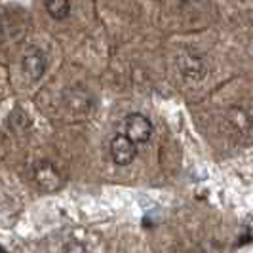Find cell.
<instances>
[{
	"mask_svg": "<svg viewBox=\"0 0 253 253\" xmlns=\"http://www.w3.org/2000/svg\"><path fill=\"white\" fill-rule=\"evenodd\" d=\"M33 179H35L37 187L42 190V192H55V190L61 189L65 183L61 171L51 164V162H46V160H42V162H38V164L35 166V169H33Z\"/></svg>",
	"mask_w": 253,
	"mask_h": 253,
	"instance_id": "6da1fadb",
	"label": "cell"
},
{
	"mask_svg": "<svg viewBox=\"0 0 253 253\" xmlns=\"http://www.w3.org/2000/svg\"><path fill=\"white\" fill-rule=\"evenodd\" d=\"M152 122L141 113H133L126 118V135L127 139L131 141L133 145H143V143H149L152 137Z\"/></svg>",
	"mask_w": 253,
	"mask_h": 253,
	"instance_id": "7a4b0ae2",
	"label": "cell"
},
{
	"mask_svg": "<svg viewBox=\"0 0 253 253\" xmlns=\"http://www.w3.org/2000/svg\"><path fill=\"white\" fill-rule=\"evenodd\" d=\"M137 154V145H133L126 135H114L111 141V158L116 166H127Z\"/></svg>",
	"mask_w": 253,
	"mask_h": 253,
	"instance_id": "3957f363",
	"label": "cell"
},
{
	"mask_svg": "<svg viewBox=\"0 0 253 253\" xmlns=\"http://www.w3.org/2000/svg\"><path fill=\"white\" fill-rule=\"evenodd\" d=\"M46 67H48V61L42 51H29L23 57V73L31 80H40L46 73Z\"/></svg>",
	"mask_w": 253,
	"mask_h": 253,
	"instance_id": "277c9868",
	"label": "cell"
},
{
	"mask_svg": "<svg viewBox=\"0 0 253 253\" xmlns=\"http://www.w3.org/2000/svg\"><path fill=\"white\" fill-rule=\"evenodd\" d=\"M44 8L53 19H65L71 13V2L69 0H48L44 2Z\"/></svg>",
	"mask_w": 253,
	"mask_h": 253,
	"instance_id": "5b68a950",
	"label": "cell"
},
{
	"mask_svg": "<svg viewBox=\"0 0 253 253\" xmlns=\"http://www.w3.org/2000/svg\"><path fill=\"white\" fill-rule=\"evenodd\" d=\"M63 253H86V246L80 240H69L63 246Z\"/></svg>",
	"mask_w": 253,
	"mask_h": 253,
	"instance_id": "8992f818",
	"label": "cell"
}]
</instances>
